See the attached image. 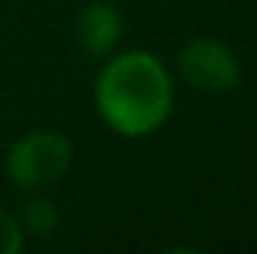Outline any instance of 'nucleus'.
<instances>
[{"mask_svg": "<svg viewBox=\"0 0 257 254\" xmlns=\"http://www.w3.org/2000/svg\"><path fill=\"white\" fill-rule=\"evenodd\" d=\"M126 33L123 12L108 0H93L78 12L75 21V39L90 57H108Z\"/></svg>", "mask_w": 257, "mask_h": 254, "instance_id": "obj_4", "label": "nucleus"}, {"mask_svg": "<svg viewBox=\"0 0 257 254\" xmlns=\"http://www.w3.org/2000/svg\"><path fill=\"white\" fill-rule=\"evenodd\" d=\"M18 224H21L24 236L30 233L36 239H48V236H54V230L60 224V215H57V209L48 197H33V200L24 203V209L18 215Z\"/></svg>", "mask_w": 257, "mask_h": 254, "instance_id": "obj_5", "label": "nucleus"}, {"mask_svg": "<svg viewBox=\"0 0 257 254\" xmlns=\"http://www.w3.org/2000/svg\"><path fill=\"white\" fill-rule=\"evenodd\" d=\"M72 165V144L57 129H33L6 153V177L21 191H42L63 180Z\"/></svg>", "mask_w": 257, "mask_h": 254, "instance_id": "obj_2", "label": "nucleus"}, {"mask_svg": "<svg viewBox=\"0 0 257 254\" xmlns=\"http://www.w3.org/2000/svg\"><path fill=\"white\" fill-rule=\"evenodd\" d=\"M24 248V230L18 218L0 206V254H18Z\"/></svg>", "mask_w": 257, "mask_h": 254, "instance_id": "obj_6", "label": "nucleus"}, {"mask_svg": "<svg viewBox=\"0 0 257 254\" xmlns=\"http://www.w3.org/2000/svg\"><path fill=\"white\" fill-rule=\"evenodd\" d=\"M177 69L189 87L209 96H224L236 90L242 78V66L236 60L233 48L215 36L189 39L177 54Z\"/></svg>", "mask_w": 257, "mask_h": 254, "instance_id": "obj_3", "label": "nucleus"}, {"mask_svg": "<svg viewBox=\"0 0 257 254\" xmlns=\"http://www.w3.org/2000/svg\"><path fill=\"white\" fill-rule=\"evenodd\" d=\"M96 111L123 138H147L174 111V78L150 51H123L99 69L93 87Z\"/></svg>", "mask_w": 257, "mask_h": 254, "instance_id": "obj_1", "label": "nucleus"}]
</instances>
